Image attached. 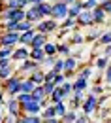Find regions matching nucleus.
<instances>
[{"label":"nucleus","mask_w":111,"mask_h":123,"mask_svg":"<svg viewBox=\"0 0 111 123\" xmlns=\"http://www.w3.org/2000/svg\"><path fill=\"white\" fill-rule=\"evenodd\" d=\"M40 66H42V64H40L38 61H34V59L28 57L26 61L19 62V70H17V72H19V74H23V72H25V74H30V72H34V70H38Z\"/></svg>","instance_id":"6e6552de"},{"label":"nucleus","mask_w":111,"mask_h":123,"mask_svg":"<svg viewBox=\"0 0 111 123\" xmlns=\"http://www.w3.org/2000/svg\"><path fill=\"white\" fill-rule=\"evenodd\" d=\"M30 29H36V27H34V23H30L28 19H23V21H19V32L30 31Z\"/></svg>","instance_id":"72a5a7b5"},{"label":"nucleus","mask_w":111,"mask_h":123,"mask_svg":"<svg viewBox=\"0 0 111 123\" xmlns=\"http://www.w3.org/2000/svg\"><path fill=\"white\" fill-rule=\"evenodd\" d=\"M87 89H89V80H85V78L74 80V93H85Z\"/></svg>","instance_id":"2eb2a0df"},{"label":"nucleus","mask_w":111,"mask_h":123,"mask_svg":"<svg viewBox=\"0 0 111 123\" xmlns=\"http://www.w3.org/2000/svg\"><path fill=\"white\" fill-rule=\"evenodd\" d=\"M0 104H2V93H0Z\"/></svg>","instance_id":"6e6d98bb"},{"label":"nucleus","mask_w":111,"mask_h":123,"mask_svg":"<svg viewBox=\"0 0 111 123\" xmlns=\"http://www.w3.org/2000/svg\"><path fill=\"white\" fill-rule=\"evenodd\" d=\"M92 15H94V23H96V25H102V23L106 21L107 13H106V12H104V8H102V6L98 4L94 10H92Z\"/></svg>","instance_id":"f3484780"},{"label":"nucleus","mask_w":111,"mask_h":123,"mask_svg":"<svg viewBox=\"0 0 111 123\" xmlns=\"http://www.w3.org/2000/svg\"><path fill=\"white\" fill-rule=\"evenodd\" d=\"M68 4H64L62 0H55L53 2V13H51V17L53 19H57V21H64L66 17H68Z\"/></svg>","instance_id":"39448f33"},{"label":"nucleus","mask_w":111,"mask_h":123,"mask_svg":"<svg viewBox=\"0 0 111 123\" xmlns=\"http://www.w3.org/2000/svg\"><path fill=\"white\" fill-rule=\"evenodd\" d=\"M90 76H92V68H90V66L81 68L79 74H77V78H85V80H90Z\"/></svg>","instance_id":"4c0bfd02"},{"label":"nucleus","mask_w":111,"mask_h":123,"mask_svg":"<svg viewBox=\"0 0 111 123\" xmlns=\"http://www.w3.org/2000/svg\"><path fill=\"white\" fill-rule=\"evenodd\" d=\"M47 57V53H45V49L43 47H40V49H30V59H34V61H38L40 64L43 62V59Z\"/></svg>","instance_id":"412c9836"},{"label":"nucleus","mask_w":111,"mask_h":123,"mask_svg":"<svg viewBox=\"0 0 111 123\" xmlns=\"http://www.w3.org/2000/svg\"><path fill=\"white\" fill-rule=\"evenodd\" d=\"M85 40H83V36L81 34H74V38L70 40V44H83Z\"/></svg>","instance_id":"de8ad7c7"},{"label":"nucleus","mask_w":111,"mask_h":123,"mask_svg":"<svg viewBox=\"0 0 111 123\" xmlns=\"http://www.w3.org/2000/svg\"><path fill=\"white\" fill-rule=\"evenodd\" d=\"M21 81H23V78L19 76V72H15L13 76L8 78V80H4V89H6V93L10 97H15L17 93L21 91Z\"/></svg>","instance_id":"f03ea898"},{"label":"nucleus","mask_w":111,"mask_h":123,"mask_svg":"<svg viewBox=\"0 0 111 123\" xmlns=\"http://www.w3.org/2000/svg\"><path fill=\"white\" fill-rule=\"evenodd\" d=\"M89 121H90L89 114H85V112H83V114H79V116H77V123H89Z\"/></svg>","instance_id":"49530a36"},{"label":"nucleus","mask_w":111,"mask_h":123,"mask_svg":"<svg viewBox=\"0 0 111 123\" xmlns=\"http://www.w3.org/2000/svg\"><path fill=\"white\" fill-rule=\"evenodd\" d=\"M81 108H83V112L85 114H92V112H96L98 108H100V98H98V95H94V93H89L85 98H83V104H81Z\"/></svg>","instance_id":"20e7f679"},{"label":"nucleus","mask_w":111,"mask_h":123,"mask_svg":"<svg viewBox=\"0 0 111 123\" xmlns=\"http://www.w3.org/2000/svg\"><path fill=\"white\" fill-rule=\"evenodd\" d=\"M21 40V32H8V31H2L0 34V46H17Z\"/></svg>","instance_id":"0eeeda50"},{"label":"nucleus","mask_w":111,"mask_h":123,"mask_svg":"<svg viewBox=\"0 0 111 123\" xmlns=\"http://www.w3.org/2000/svg\"><path fill=\"white\" fill-rule=\"evenodd\" d=\"M60 89H62V95H64V98H68L70 95H74V81H64L62 85H60Z\"/></svg>","instance_id":"a878e982"},{"label":"nucleus","mask_w":111,"mask_h":123,"mask_svg":"<svg viewBox=\"0 0 111 123\" xmlns=\"http://www.w3.org/2000/svg\"><path fill=\"white\" fill-rule=\"evenodd\" d=\"M94 64H96L98 70H106V68L111 64V59H109V57H106V55H102V57H98V59L94 61Z\"/></svg>","instance_id":"b1692460"},{"label":"nucleus","mask_w":111,"mask_h":123,"mask_svg":"<svg viewBox=\"0 0 111 123\" xmlns=\"http://www.w3.org/2000/svg\"><path fill=\"white\" fill-rule=\"evenodd\" d=\"M40 2H45V0H30V6H34V4H40Z\"/></svg>","instance_id":"864d4df0"},{"label":"nucleus","mask_w":111,"mask_h":123,"mask_svg":"<svg viewBox=\"0 0 111 123\" xmlns=\"http://www.w3.org/2000/svg\"><path fill=\"white\" fill-rule=\"evenodd\" d=\"M36 29H30V31H25V32H21V40H19V44H23V46H28L30 47L32 44V40H34V36H36Z\"/></svg>","instance_id":"4468645a"},{"label":"nucleus","mask_w":111,"mask_h":123,"mask_svg":"<svg viewBox=\"0 0 111 123\" xmlns=\"http://www.w3.org/2000/svg\"><path fill=\"white\" fill-rule=\"evenodd\" d=\"M0 17L4 19V21H23V19H26V10L25 8H2V13Z\"/></svg>","instance_id":"f257e3e1"},{"label":"nucleus","mask_w":111,"mask_h":123,"mask_svg":"<svg viewBox=\"0 0 111 123\" xmlns=\"http://www.w3.org/2000/svg\"><path fill=\"white\" fill-rule=\"evenodd\" d=\"M77 25V19H74V17H66L62 21V25H60V29H62V32H68L70 29H74Z\"/></svg>","instance_id":"393cba45"},{"label":"nucleus","mask_w":111,"mask_h":123,"mask_svg":"<svg viewBox=\"0 0 111 123\" xmlns=\"http://www.w3.org/2000/svg\"><path fill=\"white\" fill-rule=\"evenodd\" d=\"M32 97H34L36 100H43V98H47V95H45V91H43V85H42V83L34 87V91H32Z\"/></svg>","instance_id":"bb28decb"},{"label":"nucleus","mask_w":111,"mask_h":123,"mask_svg":"<svg viewBox=\"0 0 111 123\" xmlns=\"http://www.w3.org/2000/svg\"><path fill=\"white\" fill-rule=\"evenodd\" d=\"M15 97H17V100H19L21 104H25V102H28V100H32V98H34V97H32V93H25V91L17 93Z\"/></svg>","instance_id":"f704fd0d"},{"label":"nucleus","mask_w":111,"mask_h":123,"mask_svg":"<svg viewBox=\"0 0 111 123\" xmlns=\"http://www.w3.org/2000/svg\"><path fill=\"white\" fill-rule=\"evenodd\" d=\"M28 78H30V80H34V81L40 85V83H43V81H45V72H43V70H42V66H40L38 70L30 72V74H28Z\"/></svg>","instance_id":"5701e85b"},{"label":"nucleus","mask_w":111,"mask_h":123,"mask_svg":"<svg viewBox=\"0 0 111 123\" xmlns=\"http://www.w3.org/2000/svg\"><path fill=\"white\" fill-rule=\"evenodd\" d=\"M100 6L104 8V12L107 15H111V0H100Z\"/></svg>","instance_id":"37998d69"},{"label":"nucleus","mask_w":111,"mask_h":123,"mask_svg":"<svg viewBox=\"0 0 111 123\" xmlns=\"http://www.w3.org/2000/svg\"><path fill=\"white\" fill-rule=\"evenodd\" d=\"M77 25H79V27H90V25H96V23H94V15H92V10H83L79 15H77Z\"/></svg>","instance_id":"9d476101"},{"label":"nucleus","mask_w":111,"mask_h":123,"mask_svg":"<svg viewBox=\"0 0 111 123\" xmlns=\"http://www.w3.org/2000/svg\"><path fill=\"white\" fill-rule=\"evenodd\" d=\"M4 104H6L8 114H10V116H13L15 119H19V116H21L23 112H21V102L17 100V97H10V95H8V98L4 100Z\"/></svg>","instance_id":"423d86ee"},{"label":"nucleus","mask_w":111,"mask_h":123,"mask_svg":"<svg viewBox=\"0 0 111 123\" xmlns=\"http://www.w3.org/2000/svg\"><path fill=\"white\" fill-rule=\"evenodd\" d=\"M26 19H28L30 23H34V25H38V23L43 19V15L40 13V10H38L36 6H30V8H26Z\"/></svg>","instance_id":"f8f14e48"},{"label":"nucleus","mask_w":111,"mask_h":123,"mask_svg":"<svg viewBox=\"0 0 111 123\" xmlns=\"http://www.w3.org/2000/svg\"><path fill=\"white\" fill-rule=\"evenodd\" d=\"M49 100H51V102H58V100H64L62 89H60L58 85H57V89H55V91H53L51 95H49Z\"/></svg>","instance_id":"c756f323"},{"label":"nucleus","mask_w":111,"mask_h":123,"mask_svg":"<svg viewBox=\"0 0 111 123\" xmlns=\"http://www.w3.org/2000/svg\"><path fill=\"white\" fill-rule=\"evenodd\" d=\"M53 68H55L57 72H64V57H62V59H57V61H55V66H53Z\"/></svg>","instance_id":"c03bdc74"},{"label":"nucleus","mask_w":111,"mask_h":123,"mask_svg":"<svg viewBox=\"0 0 111 123\" xmlns=\"http://www.w3.org/2000/svg\"><path fill=\"white\" fill-rule=\"evenodd\" d=\"M30 57V49H28V46H21L15 47L13 49V55H11V59H13V62H23V61H26Z\"/></svg>","instance_id":"1a4fd4ad"},{"label":"nucleus","mask_w":111,"mask_h":123,"mask_svg":"<svg viewBox=\"0 0 111 123\" xmlns=\"http://www.w3.org/2000/svg\"><path fill=\"white\" fill-rule=\"evenodd\" d=\"M36 85H38V83H36L34 80H30V78H26V80H25V78H23V81H21V91H25V93H32ZM21 91H19V93H21Z\"/></svg>","instance_id":"4be33fe9"},{"label":"nucleus","mask_w":111,"mask_h":123,"mask_svg":"<svg viewBox=\"0 0 111 123\" xmlns=\"http://www.w3.org/2000/svg\"><path fill=\"white\" fill-rule=\"evenodd\" d=\"M34 6L40 10V13L43 17H51V13H53V4L47 2V0H45V2H40V4H34Z\"/></svg>","instance_id":"dca6fc26"},{"label":"nucleus","mask_w":111,"mask_h":123,"mask_svg":"<svg viewBox=\"0 0 111 123\" xmlns=\"http://www.w3.org/2000/svg\"><path fill=\"white\" fill-rule=\"evenodd\" d=\"M66 80H68V78H66V74H64V72H57V74H55V80H53V81H55V85H58V87H60V85H62Z\"/></svg>","instance_id":"a19ab883"},{"label":"nucleus","mask_w":111,"mask_h":123,"mask_svg":"<svg viewBox=\"0 0 111 123\" xmlns=\"http://www.w3.org/2000/svg\"><path fill=\"white\" fill-rule=\"evenodd\" d=\"M102 91H104V89H102L100 85H96V87H92V89H90V93H94V95H98V93H102Z\"/></svg>","instance_id":"3c124183"},{"label":"nucleus","mask_w":111,"mask_h":123,"mask_svg":"<svg viewBox=\"0 0 111 123\" xmlns=\"http://www.w3.org/2000/svg\"><path fill=\"white\" fill-rule=\"evenodd\" d=\"M98 44H100V46H107V44H111V29L107 32H102V34H100Z\"/></svg>","instance_id":"2f4dec72"},{"label":"nucleus","mask_w":111,"mask_h":123,"mask_svg":"<svg viewBox=\"0 0 111 123\" xmlns=\"http://www.w3.org/2000/svg\"><path fill=\"white\" fill-rule=\"evenodd\" d=\"M55 61H57V55H47V57L43 59V62H42V66H43V68H53V66H55Z\"/></svg>","instance_id":"c9c22d12"},{"label":"nucleus","mask_w":111,"mask_h":123,"mask_svg":"<svg viewBox=\"0 0 111 123\" xmlns=\"http://www.w3.org/2000/svg\"><path fill=\"white\" fill-rule=\"evenodd\" d=\"M58 55H64V57L70 55V42H68V44H66V42H60V44H58Z\"/></svg>","instance_id":"ea45409f"},{"label":"nucleus","mask_w":111,"mask_h":123,"mask_svg":"<svg viewBox=\"0 0 111 123\" xmlns=\"http://www.w3.org/2000/svg\"><path fill=\"white\" fill-rule=\"evenodd\" d=\"M62 121H66V123H74V121H77V114H75V110H74V108H70V110L64 114Z\"/></svg>","instance_id":"7c9ffc66"},{"label":"nucleus","mask_w":111,"mask_h":123,"mask_svg":"<svg viewBox=\"0 0 111 123\" xmlns=\"http://www.w3.org/2000/svg\"><path fill=\"white\" fill-rule=\"evenodd\" d=\"M4 6H6V8H25V10H26V6H25L21 0H6Z\"/></svg>","instance_id":"e433bc0d"},{"label":"nucleus","mask_w":111,"mask_h":123,"mask_svg":"<svg viewBox=\"0 0 111 123\" xmlns=\"http://www.w3.org/2000/svg\"><path fill=\"white\" fill-rule=\"evenodd\" d=\"M42 117H43V121L47 123H57L58 121V116H57V110H55V104L51 102L47 106L42 110Z\"/></svg>","instance_id":"9b49d317"},{"label":"nucleus","mask_w":111,"mask_h":123,"mask_svg":"<svg viewBox=\"0 0 111 123\" xmlns=\"http://www.w3.org/2000/svg\"><path fill=\"white\" fill-rule=\"evenodd\" d=\"M43 49H45V53L47 55H57L58 53V44H55V42H45V46H43Z\"/></svg>","instance_id":"c85d7f7f"},{"label":"nucleus","mask_w":111,"mask_h":123,"mask_svg":"<svg viewBox=\"0 0 111 123\" xmlns=\"http://www.w3.org/2000/svg\"><path fill=\"white\" fill-rule=\"evenodd\" d=\"M81 12H83V0H77L75 4H72L70 8H68V17H74V19H77Z\"/></svg>","instance_id":"a211bd4d"},{"label":"nucleus","mask_w":111,"mask_h":123,"mask_svg":"<svg viewBox=\"0 0 111 123\" xmlns=\"http://www.w3.org/2000/svg\"><path fill=\"white\" fill-rule=\"evenodd\" d=\"M2 29L4 31H8V32H19V23L17 21H6L4 25H2Z\"/></svg>","instance_id":"473e14b6"},{"label":"nucleus","mask_w":111,"mask_h":123,"mask_svg":"<svg viewBox=\"0 0 111 123\" xmlns=\"http://www.w3.org/2000/svg\"><path fill=\"white\" fill-rule=\"evenodd\" d=\"M75 68H77V59L72 55H66L64 57V72H74Z\"/></svg>","instance_id":"6ab92c4d"},{"label":"nucleus","mask_w":111,"mask_h":123,"mask_svg":"<svg viewBox=\"0 0 111 123\" xmlns=\"http://www.w3.org/2000/svg\"><path fill=\"white\" fill-rule=\"evenodd\" d=\"M98 4V0H83V10H94Z\"/></svg>","instance_id":"79ce46f5"},{"label":"nucleus","mask_w":111,"mask_h":123,"mask_svg":"<svg viewBox=\"0 0 111 123\" xmlns=\"http://www.w3.org/2000/svg\"><path fill=\"white\" fill-rule=\"evenodd\" d=\"M45 42H47V34L36 32V36H34V40H32V44H30V49H40V47L45 46Z\"/></svg>","instance_id":"ddd939ff"},{"label":"nucleus","mask_w":111,"mask_h":123,"mask_svg":"<svg viewBox=\"0 0 111 123\" xmlns=\"http://www.w3.org/2000/svg\"><path fill=\"white\" fill-rule=\"evenodd\" d=\"M21 2H23V4H25V6H26V8H28V6H30V0H21Z\"/></svg>","instance_id":"5fc2aeb1"},{"label":"nucleus","mask_w":111,"mask_h":123,"mask_svg":"<svg viewBox=\"0 0 111 123\" xmlns=\"http://www.w3.org/2000/svg\"><path fill=\"white\" fill-rule=\"evenodd\" d=\"M42 85H43V91H45V95H51V93L55 91V89H57V85H55V81H43V83H42Z\"/></svg>","instance_id":"58836bf2"},{"label":"nucleus","mask_w":111,"mask_h":123,"mask_svg":"<svg viewBox=\"0 0 111 123\" xmlns=\"http://www.w3.org/2000/svg\"><path fill=\"white\" fill-rule=\"evenodd\" d=\"M104 72H106V76H104V80H106L107 83H111V64L107 66V68H106V70H104Z\"/></svg>","instance_id":"09e8293b"},{"label":"nucleus","mask_w":111,"mask_h":123,"mask_svg":"<svg viewBox=\"0 0 111 123\" xmlns=\"http://www.w3.org/2000/svg\"><path fill=\"white\" fill-rule=\"evenodd\" d=\"M53 104H55V110H57V116L62 119L64 114L68 112V106H66V102H64V100H58V102H53Z\"/></svg>","instance_id":"cd10ccee"},{"label":"nucleus","mask_w":111,"mask_h":123,"mask_svg":"<svg viewBox=\"0 0 111 123\" xmlns=\"http://www.w3.org/2000/svg\"><path fill=\"white\" fill-rule=\"evenodd\" d=\"M104 55H106V57H109V59H111V44H107V46H104Z\"/></svg>","instance_id":"8fccbe9b"},{"label":"nucleus","mask_w":111,"mask_h":123,"mask_svg":"<svg viewBox=\"0 0 111 123\" xmlns=\"http://www.w3.org/2000/svg\"><path fill=\"white\" fill-rule=\"evenodd\" d=\"M64 4H68V6H72V4H75V2H77V0H62Z\"/></svg>","instance_id":"603ef678"},{"label":"nucleus","mask_w":111,"mask_h":123,"mask_svg":"<svg viewBox=\"0 0 111 123\" xmlns=\"http://www.w3.org/2000/svg\"><path fill=\"white\" fill-rule=\"evenodd\" d=\"M13 74H15L13 62H11V64H8V66H2V68H0V81H4V80H8V78H11Z\"/></svg>","instance_id":"aec40b11"},{"label":"nucleus","mask_w":111,"mask_h":123,"mask_svg":"<svg viewBox=\"0 0 111 123\" xmlns=\"http://www.w3.org/2000/svg\"><path fill=\"white\" fill-rule=\"evenodd\" d=\"M58 29H60V27H58V21L53 19V17H43V19L36 25V31L43 32V34H51V32L58 31Z\"/></svg>","instance_id":"7ed1b4c3"},{"label":"nucleus","mask_w":111,"mask_h":123,"mask_svg":"<svg viewBox=\"0 0 111 123\" xmlns=\"http://www.w3.org/2000/svg\"><path fill=\"white\" fill-rule=\"evenodd\" d=\"M55 74H57V70H55V68H49L47 72H45V81H53V80H55Z\"/></svg>","instance_id":"a18cd8bd"}]
</instances>
